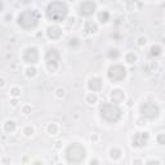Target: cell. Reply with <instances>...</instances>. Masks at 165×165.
I'll list each match as a JSON object with an SVG mask.
<instances>
[{"instance_id": "6da1fadb", "label": "cell", "mask_w": 165, "mask_h": 165, "mask_svg": "<svg viewBox=\"0 0 165 165\" xmlns=\"http://www.w3.org/2000/svg\"><path fill=\"white\" fill-rule=\"evenodd\" d=\"M40 21V13L36 9H26L21 12L17 17V23L23 30H32L38 26Z\"/></svg>"}, {"instance_id": "7a4b0ae2", "label": "cell", "mask_w": 165, "mask_h": 165, "mask_svg": "<svg viewBox=\"0 0 165 165\" xmlns=\"http://www.w3.org/2000/svg\"><path fill=\"white\" fill-rule=\"evenodd\" d=\"M47 17L54 22H62L65 21L68 14V8L62 1H53L49 3L47 7Z\"/></svg>"}, {"instance_id": "3957f363", "label": "cell", "mask_w": 165, "mask_h": 165, "mask_svg": "<svg viewBox=\"0 0 165 165\" xmlns=\"http://www.w3.org/2000/svg\"><path fill=\"white\" fill-rule=\"evenodd\" d=\"M100 115L102 120H105L109 124H115L121 119L123 111L117 105L114 103H103L100 109Z\"/></svg>"}, {"instance_id": "277c9868", "label": "cell", "mask_w": 165, "mask_h": 165, "mask_svg": "<svg viewBox=\"0 0 165 165\" xmlns=\"http://www.w3.org/2000/svg\"><path fill=\"white\" fill-rule=\"evenodd\" d=\"M65 156H66V160H67L70 164L77 165V164H81L85 160L86 151L80 143H71L66 148Z\"/></svg>"}, {"instance_id": "5b68a950", "label": "cell", "mask_w": 165, "mask_h": 165, "mask_svg": "<svg viewBox=\"0 0 165 165\" xmlns=\"http://www.w3.org/2000/svg\"><path fill=\"white\" fill-rule=\"evenodd\" d=\"M139 112H141L142 117L147 119V120H155L160 115V107L158 106V103L152 101H146L139 107Z\"/></svg>"}, {"instance_id": "8992f818", "label": "cell", "mask_w": 165, "mask_h": 165, "mask_svg": "<svg viewBox=\"0 0 165 165\" xmlns=\"http://www.w3.org/2000/svg\"><path fill=\"white\" fill-rule=\"evenodd\" d=\"M59 59H61V54H59L58 49L51 48L45 53V62H47V67L51 72L57 71L58 65H59Z\"/></svg>"}, {"instance_id": "52a82bcc", "label": "cell", "mask_w": 165, "mask_h": 165, "mask_svg": "<svg viewBox=\"0 0 165 165\" xmlns=\"http://www.w3.org/2000/svg\"><path fill=\"white\" fill-rule=\"evenodd\" d=\"M107 76L112 82H120L126 77V70L123 65L115 63L110 66L109 71H107Z\"/></svg>"}, {"instance_id": "ba28073f", "label": "cell", "mask_w": 165, "mask_h": 165, "mask_svg": "<svg viewBox=\"0 0 165 165\" xmlns=\"http://www.w3.org/2000/svg\"><path fill=\"white\" fill-rule=\"evenodd\" d=\"M148 139H150V134L147 132H137L132 137V146L133 147H143L146 146Z\"/></svg>"}, {"instance_id": "9c48e42d", "label": "cell", "mask_w": 165, "mask_h": 165, "mask_svg": "<svg viewBox=\"0 0 165 165\" xmlns=\"http://www.w3.org/2000/svg\"><path fill=\"white\" fill-rule=\"evenodd\" d=\"M23 61L28 65H35L39 61V51L35 47H28L23 53Z\"/></svg>"}, {"instance_id": "30bf717a", "label": "cell", "mask_w": 165, "mask_h": 165, "mask_svg": "<svg viewBox=\"0 0 165 165\" xmlns=\"http://www.w3.org/2000/svg\"><path fill=\"white\" fill-rule=\"evenodd\" d=\"M96 12V4L93 1H82L79 5V14L81 17H89Z\"/></svg>"}, {"instance_id": "8fae6325", "label": "cell", "mask_w": 165, "mask_h": 165, "mask_svg": "<svg viewBox=\"0 0 165 165\" xmlns=\"http://www.w3.org/2000/svg\"><path fill=\"white\" fill-rule=\"evenodd\" d=\"M110 100H111V103L119 106L120 103L125 101V93H124L121 89H114V90H111V93H110Z\"/></svg>"}, {"instance_id": "7c38bea8", "label": "cell", "mask_w": 165, "mask_h": 165, "mask_svg": "<svg viewBox=\"0 0 165 165\" xmlns=\"http://www.w3.org/2000/svg\"><path fill=\"white\" fill-rule=\"evenodd\" d=\"M47 36L51 40H57L59 39L62 36V28L58 27L57 25H52V26H49L47 28Z\"/></svg>"}, {"instance_id": "4fadbf2b", "label": "cell", "mask_w": 165, "mask_h": 165, "mask_svg": "<svg viewBox=\"0 0 165 165\" xmlns=\"http://www.w3.org/2000/svg\"><path fill=\"white\" fill-rule=\"evenodd\" d=\"M88 88L89 90H92L93 93L101 92L102 90V80L100 77H90L88 81Z\"/></svg>"}, {"instance_id": "5bb4252c", "label": "cell", "mask_w": 165, "mask_h": 165, "mask_svg": "<svg viewBox=\"0 0 165 165\" xmlns=\"http://www.w3.org/2000/svg\"><path fill=\"white\" fill-rule=\"evenodd\" d=\"M84 30L86 34H96L98 31V26L96 22H93V21H86L85 25H84Z\"/></svg>"}, {"instance_id": "9a60e30c", "label": "cell", "mask_w": 165, "mask_h": 165, "mask_svg": "<svg viewBox=\"0 0 165 165\" xmlns=\"http://www.w3.org/2000/svg\"><path fill=\"white\" fill-rule=\"evenodd\" d=\"M158 68H159V66H158V63H156V62H148V63H146V65L143 66V71L147 72V74L155 72Z\"/></svg>"}, {"instance_id": "2e32d148", "label": "cell", "mask_w": 165, "mask_h": 165, "mask_svg": "<svg viewBox=\"0 0 165 165\" xmlns=\"http://www.w3.org/2000/svg\"><path fill=\"white\" fill-rule=\"evenodd\" d=\"M121 155H123V152L120 148H117V147H114V148H111V151H110V156H111V159H114V160H119L121 158Z\"/></svg>"}, {"instance_id": "e0dca14e", "label": "cell", "mask_w": 165, "mask_h": 165, "mask_svg": "<svg viewBox=\"0 0 165 165\" xmlns=\"http://www.w3.org/2000/svg\"><path fill=\"white\" fill-rule=\"evenodd\" d=\"M98 21H101L102 23H107L110 21V13L107 10H101L98 13Z\"/></svg>"}, {"instance_id": "ac0fdd59", "label": "cell", "mask_w": 165, "mask_h": 165, "mask_svg": "<svg viewBox=\"0 0 165 165\" xmlns=\"http://www.w3.org/2000/svg\"><path fill=\"white\" fill-rule=\"evenodd\" d=\"M163 49L160 45H152L151 49H150V56L151 57H159L160 54H161Z\"/></svg>"}, {"instance_id": "d6986e66", "label": "cell", "mask_w": 165, "mask_h": 165, "mask_svg": "<svg viewBox=\"0 0 165 165\" xmlns=\"http://www.w3.org/2000/svg\"><path fill=\"white\" fill-rule=\"evenodd\" d=\"M4 129H5L7 133H12V132L16 130V123L13 120H7L4 124Z\"/></svg>"}, {"instance_id": "ffe728a7", "label": "cell", "mask_w": 165, "mask_h": 165, "mask_svg": "<svg viewBox=\"0 0 165 165\" xmlns=\"http://www.w3.org/2000/svg\"><path fill=\"white\" fill-rule=\"evenodd\" d=\"M119 56H120V52H119V49H116V48H110L109 52H107V57H109L110 59H116Z\"/></svg>"}, {"instance_id": "44dd1931", "label": "cell", "mask_w": 165, "mask_h": 165, "mask_svg": "<svg viewBox=\"0 0 165 165\" xmlns=\"http://www.w3.org/2000/svg\"><path fill=\"white\" fill-rule=\"evenodd\" d=\"M97 101H98V97L96 93H89L86 96V103L88 105H94V103H97Z\"/></svg>"}, {"instance_id": "7402d4cb", "label": "cell", "mask_w": 165, "mask_h": 165, "mask_svg": "<svg viewBox=\"0 0 165 165\" xmlns=\"http://www.w3.org/2000/svg\"><path fill=\"white\" fill-rule=\"evenodd\" d=\"M48 133L52 134V135H56L57 133H58V125L57 124H49L48 128H47Z\"/></svg>"}, {"instance_id": "603a6c76", "label": "cell", "mask_w": 165, "mask_h": 165, "mask_svg": "<svg viewBox=\"0 0 165 165\" xmlns=\"http://www.w3.org/2000/svg\"><path fill=\"white\" fill-rule=\"evenodd\" d=\"M125 61L128 62V63L133 65L135 61H137V56L134 54V53H128V54L125 56Z\"/></svg>"}, {"instance_id": "cb8c5ba5", "label": "cell", "mask_w": 165, "mask_h": 165, "mask_svg": "<svg viewBox=\"0 0 165 165\" xmlns=\"http://www.w3.org/2000/svg\"><path fill=\"white\" fill-rule=\"evenodd\" d=\"M36 72H38V70H36L35 67H27L26 68V75L28 77H34L36 76Z\"/></svg>"}, {"instance_id": "d4e9b609", "label": "cell", "mask_w": 165, "mask_h": 165, "mask_svg": "<svg viewBox=\"0 0 165 165\" xmlns=\"http://www.w3.org/2000/svg\"><path fill=\"white\" fill-rule=\"evenodd\" d=\"M23 134L26 135V137H30V135L34 134V128H31V126H26L23 129Z\"/></svg>"}, {"instance_id": "484cf974", "label": "cell", "mask_w": 165, "mask_h": 165, "mask_svg": "<svg viewBox=\"0 0 165 165\" xmlns=\"http://www.w3.org/2000/svg\"><path fill=\"white\" fill-rule=\"evenodd\" d=\"M156 141H158L159 144H165V134L164 133H160L158 135V138H156Z\"/></svg>"}, {"instance_id": "4316f807", "label": "cell", "mask_w": 165, "mask_h": 165, "mask_svg": "<svg viewBox=\"0 0 165 165\" xmlns=\"http://www.w3.org/2000/svg\"><path fill=\"white\" fill-rule=\"evenodd\" d=\"M68 41H70V43H68L70 47H75V45H79L80 44V40L77 39V38H71Z\"/></svg>"}, {"instance_id": "83f0119b", "label": "cell", "mask_w": 165, "mask_h": 165, "mask_svg": "<svg viewBox=\"0 0 165 165\" xmlns=\"http://www.w3.org/2000/svg\"><path fill=\"white\" fill-rule=\"evenodd\" d=\"M21 94V90L18 88H12L10 89V96H13V97H18Z\"/></svg>"}, {"instance_id": "f1b7e54d", "label": "cell", "mask_w": 165, "mask_h": 165, "mask_svg": "<svg viewBox=\"0 0 165 165\" xmlns=\"http://www.w3.org/2000/svg\"><path fill=\"white\" fill-rule=\"evenodd\" d=\"M146 43H147V39L143 38V36H141V38L138 39V45H139V47H143V45H146Z\"/></svg>"}, {"instance_id": "f546056e", "label": "cell", "mask_w": 165, "mask_h": 165, "mask_svg": "<svg viewBox=\"0 0 165 165\" xmlns=\"http://www.w3.org/2000/svg\"><path fill=\"white\" fill-rule=\"evenodd\" d=\"M144 165H160V161H159V160L152 159V160H148V161L144 164Z\"/></svg>"}, {"instance_id": "4dcf8cb0", "label": "cell", "mask_w": 165, "mask_h": 165, "mask_svg": "<svg viewBox=\"0 0 165 165\" xmlns=\"http://www.w3.org/2000/svg\"><path fill=\"white\" fill-rule=\"evenodd\" d=\"M56 93H57V97L58 98H61V97H63L65 96V90L63 89H61V88H58L56 90Z\"/></svg>"}, {"instance_id": "1f68e13d", "label": "cell", "mask_w": 165, "mask_h": 165, "mask_svg": "<svg viewBox=\"0 0 165 165\" xmlns=\"http://www.w3.org/2000/svg\"><path fill=\"white\" fill-rule=\"evenodd\" d=\"M133 165H143V163H142L141 159H134L133 160Z\"/></svg>"}, {"instance_id": "d6a6232c", "label": "cell", "mask_w": 165, "mask_h": 165, "mask_svg": "<svg viewBox=\"0 0 165 165\" xmlns=\"http://www.w3.org/2000/svg\"><path fill=\"white\" fill-rule=\"evenodd\" d=\"M22 111H23V114H26V115H27V114L31 111V109H30L28 106H26V107H23V110H22Z\"/></svg>"}, {"instance_id": "836d02e7", "label": "cell", "mask_w": 165, "mask_h": 165, "mask_svg": "<svg viewBox=\"0 0 165 165\" xmlns=\"http://www.w3.org/2000/svg\"><path fill=\"white\" fill-rule=\"evenodd\" d=\"M90 165H98V160H97V159L90 160Z\"/></svg>"}, {"instance_id": "e575fe53", "label": "cell", "mask_w": 165, "mask_h": 165, "mask_svg": "<svg viewBox=\"0 0 165 165\" xmlns=\"http://www.w3.org/2000/svg\"><path fill=\"white\" fill-rule=\"evenodd\" d=\"M12 105H13V106L17 105V100H13V101H12Z\"/></svg>"}, {"instance_id": "d590c367", "label": "cell", "mask_w": 165, "mask_h": 165, "mask_svg": "<svg viewBox=\"0 0 165 165\" xmlns=\"http://www.w3.org/2000/svg\"><path fill=\"white\" fill-rule=\"evenodd\" d=\"M34 165H43V163H40V161H35Z\"/></svg>"}, {"instance_id": "8d00e7d4", "label": "cell", "mask_w": 165, "mask_h": 165, "mask_svg": "<svg viewBox=\"0 0 165 165\" xmlns=\"http://www.w3.org/2000/svg\"><path fill=\"white\" fill-rule=\"evenodd\" d=\"M164 80H165V74H164Z\"/></svg>"}, {"instance_id": "74e56055", "label": "cell", "mask_w": 165, "mask_h": 165, "mask_svg": "<svg viewBox=\"0 0 165 165\" xmlns=\"http://www.w3.org/2000/svg\"><path fill=\"white\" fill-rule=\"evenodd\" d=\"M57 165H62V164H57Z\"/></svg>"}]
</instances>
